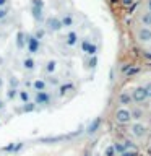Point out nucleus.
<instances>
[{
  "label": "nucleus",
  "mask_w": 151,
  "mask_h": 156,
  "mask_svg": "<svg viewBox=\"0 0 151 156\" xmlns=\"http://www.w3.org/2000/svg\"><path fill=\"white\" fill-rule=\"evenodd\" d=\"M44 28H46L47 33H60L63 26L60 23V16H57V15H51V16H47L44 20Z\"/></svg>",
  "instance_id": "f257e3e1"
},
{
  "label": "nucleus",
  "mask_w": 151,
  "mask_h": 156,
  "mask_svg": "<svg viewBox=\"0 0 151 156\" xmlns=\"http://www.w3.org/2000/svg\"><path fill=\"white\" fill-rule=\"evenodd\" d=\"M26 52H29L31 55H36V54H41L42 51V46H41V41L36 39L33 36V33H26Z\"/></svg>",
  "instance_id": "f03ea898"
},
{
  "label": "nucleus",
  "mask_w": 151,
  "mask_h": 156,
  "mask_svg": "<svg viewBox=\"0 0 151 156\" xmlns=\"http://www.w3.org/2000/svg\"><path fill=\"white\" fill-rule=\"evenodd\" d=\"M114 117H115V122L117 124H130V120H132V112H130V109L128 107H119V109L115 111V114H114Z\"/></svg>",
  "instance_id": "7ed1b4c3"
},
{
  "label": "nucleus",
  "mask_w": 151,
  "mask_h": 156,
  "mask_svg": "<svg viewBox=\"0 0 151 156\" xmlns=\"http://www.w3.org/2000/svg\"><path fill=\"white\" fill-rule=\"evenodd\" d=\"M132 99H133V102H138V104L146 102V101L149 99L148 93H146V88L145 86H136L135 90L132 91Z\"/></svg>",
  "instance_id": "20e7f679"
},
{
  "label": "nucleus",
  "mask_w": 151,
  "mask_h": 156,
  "mask_svg": "<svg viewBox=\"0 0 151 156\" xmlns=\"http://www.w3.org/2000/svg\"><path fill=\"white\" fill-rule=\"evenodd\" d=\"M130 132L136 138H143V136L148 135V127L145 124H141V122H135V124L130 125Z\"/></svg>",
  "instance_id": "39448f33"
},
{
  "label": "nucleus",
  "mask_w": 151,
  "mask_h": 156,
  "mask_svg": "<svg viewBox=\"0 0 151 156\" xmlns=\"http://www.w3.org/2000/svg\"><path fill=\"white\" fill-rule=\"evenodd\" d=\"M34 104L36 106H47L51 102V94L47 91H37L34 93Z\"/></svg>",
  "instance_id": "423d86ee"
},
{
  "label": "nucleus",
  "mask_w": 151,
  "mask_h": 156,
  "mask_svg": "<svg viewBox=\"0 0 151 156\" xmlns=\"http://www.w3.org/2000/svg\"><path fill=\"white\" fill-rule=\"evenodd\" d=\"M63 41H65V44H67L68 47H76V46H78V42H80V36H78V33H76V31L70 29V31L65 34Z\"/></svg>",
  "instance_id": "0eeeda50"
},
{
  "label": "nucleus",
  "mask_w": 151,
  "mask_h": 156,
  "mask_svg": "<svg viewBox=\"0 0 151 156\" xmlns=\"http://www.w3.org/2000/svg\"><path fill=\"white\" fill-rule=\"evenodd\" d=\"M136 39H138L140 42H151V28L141 26L138 31H136Z\"/></svg>",
  "instance_id": "6e6552de"
},
{
  "label": "nucleus",
  "mask_w": 151,
  "mask_h": 156,
  "mask_svg": "<svg viewBox=\"0 0 151 156\" xmlns=\"http://www.w3.org/2000/svg\"><path fill=\"white\" fill-rule=\"evenodd\" d=\"M101 124H102V120H101V117H96V119H93L90 124H88V127L85 129V132L88 135H94L97 130L101 129Z\"/></svg>",
  "instance_id": "1a4fd4ad"
},
{
  "label": "nucleus",
  "mask_w": 151,
  "mask_h": 156,
  "mask_svg": "<svg viewBox=\"0 0 151 156\" xmlns=\"http://www.w3.org/2000/svg\"><path fill=\"white\" fill-rule=\"evenodd\" d=\"M31 16H33V20H34L37 24L44 23V20H46V16H44V8L31 7Z\"/></svg>",
  "instance_id": "9d476101"
},
{
  "label": "nucleus",
  "mask_w": 151,
  "mask_h": 156,
  "mask_svg": "<svg viewBox=\"0 0 151 156\" xmlns=\"http://www.w3.org/2000/svg\"><path fill=\"white\" fill-rule=\"evenodd\" d=\"M31 88H33L34 93H37V91H46V90H47V81L44 80V78H36V80H33Z\"/></svg>",
  "instance_id": "9b49d317"
},
{
  "label": "nucleus",
  "mask_w": 151,
  "mask_h": 156,
  "mask_svg": "<svg viewBox=\"0 0 151 156\" xmlns=\"http://www.w3.org/2000/svg\"><path fill=\"white\" fill-rule=\"evenodd\" d=\"M57 88H58V98H63L67 93H70V91L75 90V85H73L72 81H67V83H60Z\"/></svg>",
  "instance_id": "f8f14e48"
},
{
  "label": "nucleus",
  "mask_w": 151,
  "mask_h": 156,
  "mask_svg": "<svg viewBox=\"0 0 151 156\" xmlns=\"http://www.w3.org/2000/svg\"><path fill=\"white\" fill-rule=\"evenodd\" d=\"M21 65H23V68L26 72H33L34 68H36V60H34L31 55H28V57H24L21 60Z\"/></svg>",
  "instance_id": "ddd939ff"
},
{
  "label": "nucleus",
  "mask_w": 151,
  "mask_h": 156,
  "mask_svg": "<svg viewBox=\"0 0 151 156\" xmlns=\"http://www.w3.org/2000/svg\"><path fill=\"white\" fill-rule=\"evenodd\" d=\"M44 72H46L47 75H55V72H57V60L49 58V60L46 62V65H44Z\"/></svg>",
  "instance_id": "4468645a"
},
{
  "label": "nucleus",
  "mask_w": 151,
  "mask_h": 156,
  "mask_svg": "<svg viewBox=\"0 0 151 156\" xmlns=\"http://www.w3.org/2000/svg\"><path fill=\"white\" fill-rule=\"evenodd\" d=\"M60 23L63 28H72L73 24H75V18H73V15L70 13H63L60 16Z\"/></svg>",
  "instance_id": "2eb2a0df"
},
{
  "label": "nucleus",
  "mask_w": 151,
  "mask_h": 156,
  "mask_svg": "<svg viewBox=\"0 0 151 156\" xmlns=\"http://www.w3.org/2000/svg\"><path fill=\"white\" fill-rule=\"evenodd\" d=\"M117 99H119V102H120L124 107H127L128 104H132V102H133V99H132V94H130L128 91H122Z\"/></svg>",
  "instance_id": "dca6fc26"
},
{
  "label": "nucleus",
  "mask_w": 151,
  "mask_h": 156,
  "mask_svg": "<svg viewBox=\"0 0 151 156\" xmlns=\"http://www.w3.org/2000/svg\"><path fill=\"white\" fill-rule=\"evenodd\" d=\"M24 47H26V33L18 31L16 33V49L18 51H23Z\"/></svg>",
  "instance_id": "f3484780"
},
{
  "label": "nucleus",
  "mask_w": 151,
  "mask_h": 156,
  "mask_svg": "<svg viewBox=\"0 0 151 156\" xmlns=\"http://www.w3.org/2000/svg\"><path fill=\"white\" fill-rule=\"evenodd\" d=\"M23 146H24V143H21V141H18V143H10L7 146H3L2 151H5V153H18Z\"/></svg>",
  "instance_id": "a211bd4d"
},
{
  "label": "nucleus",
  "mask_w": 151,
  "mask_h": 156,
  "mask_svg": "<svg viewBox=\"0 0 151 156\" xmlns=\"http://www.w3.org/2000/svg\"><path fill=\"white\" fill-rule=\"evenodd\" d=\"M18 99L21 104H26V102L31 101V93L28 90H18Z\"/></svg>",
  "instance_id": "6ab92c4d"
},
{
  "label": "nucleus",
  "mask_w": 151,
  "mask_h": 156,
  "mask_svg": "<svg viewBox=\"0 0 151 156\" xmlns=\"http://www.w3.org/2000/svg\"><path fill=\"white\" fill-rule=\"evenodd\" d=\"M140 21H141V26H145V28H151V12H143L141 13V16H140Z\"/></svg>",
  "instance_id": "aec40b11"
},
{
  "label": "nucleus",
  "mask_w": 151,
  "mask_h": 156,
  "mask_svg": "<svg viewBox=\"0 0 151 156\" xmlns=\"http://www.w3.org/2000/svg\"><path fill=\"white\" fill-rule=\"evenodd\" d=\"M46 34H47V31H46V28H44V26H36V29L33 31V36L36 39H39V41L46 39Z\"/></svg>",
  "instance_id": "412c9836"
},
{
  "label": "nucleus",
  "mask_w": 151,
  "mask_h": 156,
  "mask_svg": "<svg viewBox=\"0 0 151 156\" xmlns=\"http://www.w3.org/2000/svg\"><path fill=\"white\" fill-rule=\"evenodd\" d=\"M141 72V68L140 67H135V65H130L127 70L124 72V75L125 76H135V75H138V73Z\"/></svg>",
  "instance_id": "4be33fe9"
},
{
  "label": "nucleus",
  "mask_w": 151,
  "mask_h": 156,
  "mask_svg": "<svg viewBox=\"0 0 151 156\" xmlns=\"http://www.w3.org/2000/svg\"><path fill=\"white\" fill-rule=\"evenodd\" d=\"M97 52H99V46H97L96 42H91L90 47H88V51L85 54H86L88 57H91V55H97Z\"/></svg>",
  "instance_id": "5701e85b"
},
{
  "label": "nucleus",
  "mask_w": 151,
  "mask_h": 156,
  "mask_svg": "<svg viewBox=\"0 0 151 156\" xmlns=\"http://www.w3.org/2000/svg\"><path fill=\"white\" fill-rule=\"evenodd\" d=\"M36 104H34V101H29V102H26V104H23V107H21V112H26V114H29V112H34L36 111Z\"/></svg>",
  "instance_id": "b1692460"
},
{
  "label": "nucleus",
  "mask_w": 151,
  "mask_h": 156,
  "mask_svg": "<svg viewBox=\"0 0 151 156\" xmlns=\"http://www.w3.org/2000/svg\"><path fill=\"white\" fill-rule=\"evenodd\" d=\"M44 80H46L47 85H51V86H58L60 85V80H58L55 75H47V78H44Z\"/></svg>",
  "instance_id": "393cba45"
},
{
  "label": "nucleus",
  "mask_w": 151,
  "mask_h": 156,
  "mask_svg": "<svg viewBox=\"0 0 151 156\" xmlns=\"http://www.w3.org/2000/svg\"><path fill=\"white\" fill-rule=\"evenodd\" d=\"M8 86L19 90V80H18V78L15 76V75H10V76H8Z\"/></svg>",
  "instance_id": "a878e982"
},
{
  "label": "nucleus",
  "mask_w": 151,
  "mask_h": 156,
  "mask_svg": "<svg viewBox=\"0 0 151 156\" xmlns=\"http://www.w3.org/2000/svg\"><path fill=\"white\" fill-rule=\"evenodd\" d=\"M16 98H18V90L16 88H8L7 90V99L13 101V99H16Z\"/></svg>",
  "instance_id": "bb28decb"
},
{
  "label": "nucleus",
  "mask_w": 151,
  "mask_h": 156,
  "mask_svg": "<svg viewBox=\"0 0 151 156\" xmlns=\"http://www.w3.org/2000/svg\"><path fill=\"white\" fill-rule=\"evenodd\" d=\"M112 146H114V150H115V154H122V153L127 150L125 145H124V141H115Z\"/></svg>",
  "instance_id": "cd10ccee"
},
{
  "label": "nucleus",
  "mask_w": 151,
  "mask_h": 156,
  "mask_svg": "<svg viewBox=\"0 0 151 156\" xmlns=\"http://www.w3.org/2000/svg\"><path fill=\"white\" fill-rule=\"evenodd\" d=\"M97 62H99L97 55H91V57H88V60H86V67L88 68H94L97 65Z\"/></svg>",
  "instance_id": "c85d7f7f"
},
{
  "label": "nucleus",
  "mask_w": 151,
  "mask_h": 156,
  "mask_svg": "<svg viewBox=\"0 0 151 156\" xmlns=\"http://www.w3.org/2000/svg\"><path fill=\"white\" fill-rule=\"evenodd\" d=\"M10 16V7H0V21H5Z\"/></svg>",
  "instance_id": "c756f323"
},
{
  "label": "nucleus",
  "mask_w": 151,
  "mask_h": 156,
  "mask_svg": "<svg viewBox=\"0 0 151 156\" xmlns=\"http://www.w3.org/2000/svg\"><path fill=\"white\" fill-rule=\"evenodd\" d=\"M130 112H132V119H135V120H140L143 117V111L141 109H130Z\"/></svg>",
  "instance_id": "7c9ffc66"
},
{
  "label": "nucleus",
  "mask_w": 151,
  "mask_h": 156,
  "mask_svg": "<svg viewBox=\"0 0 151 156\" xmlns=\"http://www.w3.org/2000/svg\"><path fill=\"white\" fill-rule=\"evenodd\" d=\"M90 44H91V41H90V39H81V42H80V46H81V51L83 52H86L88 51V47H90Z\"/></svg>",
  "instance_id": "2f4dec72"
},
{
  "label": "nucleus",
  "mask_w": 151,
  "mask_h": 156,
  "mask_svg": "<svg viewBox=\"0 0 151 156\" xmlns=\"http://www.w3.org/2000/svg\"><path fill=\"white\" fill-rule=\"evenodd\" d=\"M31 7L44 8V7H46V3H44V0H31Z\"/></svg>",
  "instance_id": "473e14b6"
},
{
  "label": "nucleus",
  "mask_w": 151,
  "mask_h": 156,
  "mask_svg": "<svg viewBox=\"0 0 151 156\" xmlns=\"http://www.w3.org/2000/svg\"><path fill=\"white\" fill-rule=\"evenodd\" d=\"M104 156H117V154H115V150H114V146H112V145H109V146H107V148H106V151H104Z\"/></svg>",
  "instance_id": "72a5a7b5"
},
{
  "label": "nucleus",
  "mask_w": 151,
  "mask_h": 156,
  "mask_svg": "<svg viewBox=\"0 0 151 156\" xmlns=\"http://www.w3.org/2000/svg\"><path fill=\"white\" fill-rule=\"evenodd\" d=\"M119 156H138V153H136L135 150H125L122 154H119Z\"/></svg>",
  "instance_id": "f704fd0d"
},
{
  "label": "nucleus",
  "mask_w": 151,
  "mask_h": 156,
  "mask_svg": "<svg viewBox=\"0 0 151 156\" xmlns=\"http://www.w3.org/2000/svg\"><path fill=\"white\" fill-rule=\"evenodd\" d=\"M120 3L124 5V7H127V8H128V7H132V5L135 3V0H120Z\"/></svg>",
  "instance_id": "c9c22d12"
},
{
  "label": "nucleus",
  "mask_w": 151,
  "mask_h": 156,
  "mask_svg": "<svg viewBox=\"0 0 151 156\" xmlns=\"http://www.w3.org/2000/svg\"><path fill=\"white\" fill-rule=\"evenodd\" d=\"M141 57L146 60H151V51H141Z\"/></svg>",
  "instance_id": "e433bc0d"
},
{
  "label": "nucleus",
  "mask_w": 151,
  "mask_h": 156,
  "mask_svg": "<svg viewBox=\"0 0 151 156\" xmlns=\"http://www.w3.org/2000/svg\"><path fill=\"white\" fill-rule=\"evenodd\" d=\"M124 145H125V148H127V150H130V148H135L133 141H130V140H125V141H124Z\"/></svg>",
  "instance_id": "4c0bfd02"
},
{
  "label": "nucleus",
  "mask_w": 151,
  "mask_h": 156,
  "mask_svg": "<svg viewBox=\"0 0 151 156\" xmlns=\"http://www.w3.org/2000/svg\"><path fill=\"white\" fill-rule=\"evenodd\" d=\"M145 88H146V93H148V98L151 99V81H149V83H146Z\"/></svg>",
  "instance_id": "58836bf2"
},
{
  "label": "nucleus",
  "mask_w": 151,
  "mask_h": 156,
  "mask_svg": "<svg viewBox=\"0 0 151 156\" xmlns=\"http://www.w3.org/2000/svg\"><path fill=\"white\" fill-rule=\"evenodd\" d=\"M10 0H0V7H8Z\"/></svg>",
  "instance_id": "ea45409f"
},
{
  "label": "nucleus",
  "mask_w": 151,
  "mask_h": 156,
  "mask_svg": "<svg viewBox=\"0 0 151 156\" xmlns=\"http://www.w3.org/2000/svg\"><path fill=\"white\" fill-rule=\"evenodd\" d=\"M31 83H33V81H29V80H24V81H23V85H24V88H31Z\"/></svg>",
  "instance_id": "a19ab883"
},
{
  "label": "nucleus",
  "mask_w": 151,
  "mask_h": 156,
  "mask_svg": "<svg viewBox=\"0 0 151 156\" xmlns=\"http://www.w3.org/2000/svg\"><path fill=\"white\" fill-rule=\"evenodd\" d=\"M146 10L151 12V0H146Z\"/></svg>",
  "instance_id": "79ce46f5"
},
{
  "label": "nucleus",
  "mask_w": 151,
  "mask_h": 156,
  "mask_svg": "<svg viewBox=\"0 0 151 156\" xmlns=\"http://www.w3.org/2000/svg\"><path fill=\"white\" fill-rule=\"evenodd\" d=\"M2 86H3V78L0 76V90H2Z\"/></svg>",
  "instance_id": "37998d69"
},
{
  "label": "nucleus",
  "mask_w": 151,
  "mask_h": 156,
  "mask_svg": "<svg viewBox=\"0 0 151 156\" xmlns=\"http://www.w3.org/2000/svg\"><path fill=\"white\" fill-rule=\"evenodd\" d=\"M0 109H3V101H0Z\"/></svg>",
  "instance_id": "c03bdc74"
},
{
  "label": "nucleus",
  "mask_w": 151,
  "mask_h": 156,
  "mask_svg": "<svg viewBox=\"0 0 151 156\" xmlns=\"http://www.w3.org/2000/svg\"><path fill=\"white\" fill-rule=\"evenodd\" d=\"M111 2H112V3H117V2H120V0H111Z\"/></svg>",
  "instance_id": "a18cd8bd"
},
{
  "label": "nucleus",
  "mask_w": 151,
  "mask_h": 156,
  "mask_svg": "<svg viewBox=\"0 0 151 156\" xmlns=\"http://www.w3.org/2000/svg\"><path fill=\"white\" fill-rule=\"evenodd\" d=\"M148 153H149V154H151V148H149V151H148Z\"/></svg>",
  "instance_id": "49530a36"
},
{
  "label": "nucleus",
  "mask_w": 151,
  "mask_h": 156,
  "mask_svg": "<svg viewBox=\"0 0 151 156\" xmlns=\"http://www.w3.org/2000/svg\"><path fill=\"white\" fill-rule=\"evenodd\" d=\"M0 37H2V34H0Z\"/></svg>",
  "instance_id": "de8ad7c7"
},
{
  "label": "nucleus",
  "mask_w": 151,
  "mask_h": 156,
  "mask_svg": "<svg viewBox=\"0 0 151 156\" xmlns=\"http://www.w3.org/2000/svg\"><path fill=\"white\" fill-rule=\"evenodd\" d=\"M149 51H151V49H149Z\"/></svg>",
  "instance_id": "09e8293b"
}]
</instances>
